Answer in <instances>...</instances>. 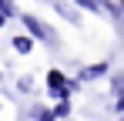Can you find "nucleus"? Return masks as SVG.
<instances>
[{"mask_svg": "<svg viewBox=\"0 0 124 121\" xmlns=\"http://www.w3.org/2000/svg\"><path fill=\"white\" fill-rule=\"evenodd\" d=\"M23 24H27V30L34 34V37H40V40H47V44H57V37H54V30L50 27H44L37 17H23Z\"/></svg>", "mask_w": 124, "mask_h": 121, "instance_id": "f257e3e1", "label": "nucleus"}, {"mask_svg": "<svg viewBox=\"0 0 124 121\" xmlns=\"http://www.w3.org/2000/svg\"><path fill=\"white\" fill-rule=\"evenodd\" d=\"M30 47H34L30 37H14V51H17V54H30Z\"/></svg>", "mask_w": 124, "mask_h": 121, "instance_id": "f03ea898", "label": "nucleus"}, {"mask_svg": "<svg viewBox=\"0 0 124 121\" xmlns=\"http://www.w3.org/2000/svg\"><path fill=\"white\" fill-rule=\"evenodd\" d=\"M101 74H107V64H94V67H84L81 78H101Z\"/></svg>", "mask_w": 124, "mask_h": 121, "instance_id": "7ed1b4c3", "label": "nucleus"}, {"mask_svg": "<svg viewBox=\"0 0 124 121\" xmlns=\"http://www.w3.org/2000/svg\"><path fill=\"white\" fill-rule=\"evenodd\" d=\"M67 111H70V104L61 101V104H57V111H50V114H54V118H61V114H67Z\"/></svg>", "mask_w": 124, "mask_h": 121, "instance_id": "20e7f679", "label": "nucleus"}, {"mask_svg": "<svg viewBox=\"0 0 124 121\" xmlns=\"http://www.w3.org/2000/svg\"><path fill=\"white\" fill-rule=\"evenodd\" d=\"M3 20H7V17H0V27H3Z\"/></svg>", "mask_w": 124, "mask_h": 121, "instance_id": "39448f33", "label": "nucleus"}]
</instances>
